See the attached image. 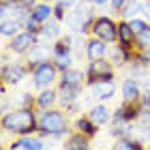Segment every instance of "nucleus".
Wrapping results in <instances>:
<instances>
[{
	"label": "nucleus",
	"instance_id": "f257e3e1",
	"mask_svg": "<svg viewBox=\"0 0 150 150\" xmlns=\"http://www.w3.org/2000/svg\"><path fill=\"white\" fill-rule=\"evenodd\" d=\"M2 129L6 133H15V135H30L32 131L39 129L37 114L32 112V107L13 110L2 116Z\"/></svg>",
	"mask_w": 150,
	"mask_h": 150
},
{
	"label": "nucleus",
	"instance_id": "f03ea898",
	"mask_svg": "<svg viewBox=\"0 0 150 150\" xmlns=\"http://www.w3.org/2000/svg\"><path fill=\"white\" fill-rule=\"evenodd\" d=\"M67 127H69V120L58 110H43L39 114V131H41V135H54L56 139H60L67 133Z\"/></svg>",
	"mask_w": 150,
	"mask_h": 150
},
{
	"label": "nucleus",
	"instance_id": "7ed1b4c3",
	"mask_svg": "<svg viewBox=\"0 0 150 150\" xmlns=\"http://www.w3.org/2000/svg\"><path fill=\"white\" fill-rule=\"evenodd\" d=\"M32 79H35V86L37 88L45 90V88H50L54 81L58 79V67L54 62H50V60L39 62L35 67V71H32Z\"/></svg>",
	"mask_w": 150,
	"mask_h": 150
},
{
	"label": "nucleus",
	"instance_id": "20e7f679",
	"mask_svg": "<svg viewBox=\"0 0 150 150\" xmlns=\"http://www.w3.org/2000/svg\"><path fill=\"white\" fill-rule=\"evenodd\" d=\"M92 35L105 43H118V24L112 17H97L92 24Z\"/></svg>",
	"mask_w": 150,
	"mask_h": 150
},
{
	"label": "nucleus",
	"instance_id": "39448f33",
	"mask_svg": "<svg viewBox=\"0 0 150 150\" xmlns=\"http://www.w3.org/2000/svg\"><path fill=\"white\" fill-rule=\"evenodd\" d=\"M86 79H88V86L94 84L99 79H114V67H112V60H92L88 64V71H86Z\"/></svg>",
	"mask_w": 150,
	"mask_h": 150
},
{
	"label": "nucleus",
	"instance_id": "423d86ee",
	"mask_svg": "<svg viewBox=\"0 0 150 150\" xmlns=\"http://www.w3.org/2000/svg\"><path fill=\"white\" fill-rule=\"evenodd\" d=\"M37 41H39L37 35L24 30V32H19V35H15L9 41V52L11 54H26V52H30L32 47L37 45Z\"/></svg>",
	"mask_w": 150,
	"mask_h": 150
},
{
	"label": "nucleus",
	"instance_id": "0eeeda50",
	"mask_svg": "<svg viewBox=\"0 0 150 150\" xmlns=\"http://www.w3.org/2000/svg\"><path fill=\"white\" fill-rule=\"evenodd\" d=\"M26 73H28V69L22 64V62H4L2 64V79L4 84H19Z\"/></svg>",
	"mask_w": 150,
	"mask_h": 150
},
{
	"label": "nucleus",
	"instance_id": "6e6552de",
	"mask_svg": "<svg viewBox=\"0 0 150 150\" xmlns=\"http://www.w3.org/2000/svg\"><path fill=\"white\" fill-rule=\"evenodd\" d=\"M90 90H92L94 99L107 101L116 94V84H114V79H99V81H94V84H90Z\"/></svg>",
	"mask_w": 150,
	"mask_h": 150
},
{
	"label": "nucleus",
	"instance_id": "1a4fd4ad",
	"mask_svg": "<svg viewBox=\"0 0 150 150\" xmlns=\"http://www.w3.org/2000/svg\"><path fill=\"white\" fill-rule=\"evenodd\" d=\"M107 52H110V47H107L105 41H101L97 37H92L90 41H86V56L88 60H101V58H105L107 56Z\"/></svg>",
	"mask_w": 150,
	"mask_h": 150
},
{
	"label": "nucleus",
	"instance_id": "9d476101",
	"mask_svg": "<svg viewBox=\"0 0 150 150\" xmlns=\"http://www.w3.org/2000/svg\"><path fill=\"white\" fill-rule=\"evenodd\" d=\"M107 56H110V60H112V62H116V64L131 62V47H129V45H122V43H118V45L110 47Z\"/></svg>",
	"mask_w": 150,
	"mask_h": 150
},
{
	"label": "nucleus",
	"instance_id": "9b49d317",
	"mask_svg": "<svg viewBox=\"0 0 150 150\" xmlns=\"http://www.w3.org/2000/svg\"><path fill=\"white\" fill-rule=\"evenodd\" d=\"M84 73H81L79 69H67V71H62V75H60V84L62 86H73V88H81L84 86Z\"/></svg>",
	"mask_w": 150,
	"mask_h": 150
},
{
	"label": "nucleus",
	"instance_id": "f8f14e48",
	"mask_svg": "<svg viewBox=\"0 0 150 150\" xmlns=\"http://www.w3.org/2000/svg\"><path fill=\"white\" fill-rule=\"evenodd\" d=\"M135 39H137V35L133 32L131 24H129V19H122V22H118V43L131 47V45L135 43Z\"/></svg>",
	"mask_w": 150,
	"mask_h": 150
},
{
	"label": "nucleus",
	"instance_id": "ddd939ff",
	"mask_svg": "<svg viewBox=\"0 0 150 150\" xmlns=\"http://www.w3.org/2000/svg\"><path fill=\"white\" fill-rule=\"evenodd\" d=\"M30 15L35 17L39 24H45L47 19H52V17H54V4H50V2H39V4L32 6Z\"/></svg>",
	"mask_w": 150,
	"mask_h": 150
},
{
	"label": "nucleus",
	"instance_id": "4468645a",
	"mask_svg": "<svg viewBox=\"0 0 150 150\" xmlns=\"http://www.w3.org/2000/svg\"><path fill=\"white\" fill-rule=\"evenodd\" d=\"M122 90V99L125 101H139L142 99V90H139V84L135 79H125L120 86Z\"/></svg>",
	"mask_w": 150,
	"mask_h": 150
},
{
	"label": "nucleus",
	"instance_id": "2eb2a0df",
	"mask_svg": "<svg viewBox=\"0 0 150 150\" xmlns=\"http://www.w3.org/2000/svg\"><path fill=\"white\" fill-rule=\"evenodd\" d=\"M43 139L39 137H30V135H22V139H17L11 146V150H43Z\"/></svg>",
	"mask_w": 150,
	"mask_h": 150
},
{
	"label": "nucleus",
	"instance_id": "dca6fc26",
	"mask_svg": "<svg viewBox=\"0 0 150 150\" xmlns=\"http://www.w3.org/2000/svg\"><path fill=\"white\" fill-rule=\"evenodd\" d=\"M77 94H79V88H73V86H62L60 84V90H58V101L62 103L64 107H73L75 101H77Z\"/></svg>",
	"mask_w": 150,
	"mask_h": 150
},
{
	"label": "nucleus",
	"instance_id": "f3484780",
	"mask_svg": "<svg viewBox=\"0 0 150 150\" xmlns=\"http://www.w3.org/2000/svg\"><path fill=\"white\" fill-rule=\"evenodd\" d=\"M50 54H54L52 47L37 41V45L30 50V62H45V60H50Z\"/></svg>",
	"mask_w": 150,
	"mask_h": 150
},
{
	"label": "nucleus",
	"instance_id": "a211bd4d",
	"mask_svg": "<svg viewBox=\"0 0 150 150\" xmlns=\"http://www.w3.org/2000/svg\"><path fill=\"white\" fill-rule=\"evenodd\" d=\"M90 120L94 122V125H107V122L112 120V114H110V110H107L105 105H94V107H90Z\"/></svg>",
	"mask_w": 150,
	"mask_h": 150
},
{
	"label": "nucleus",
	"instance_id": "6ab92c4d",
	"mask_svg": "<svg viewBox=\"0 0 150 150\" xmlns=\"http://www.w3.org/2000/svg\"><path fill=\"white\" fill-rule=\"evenodd\" d=\"M144 11V0H127V4L120 9V15L125 19H133Z\"/></svg>",
	"mask_w": 150,
	"mask_h": 150
},
{
	"label": "nucleus",
	"instance_id": "aec40b11",
	"mask_svg": "<svg viewBox=\"0 0 150 150\" xmlns=\"http://www.w3.org/2000/svg\"><path fill=\"white\" fill-rule=\"evenodd\" d=\"M88 148H90V144H88V135H84V133L71 135V137L67 139V144H64V150H88Z\"/></svg>",
	"mask_w": 150,
	"mask_h": 150
},
{
	"label": "nucleus",
	"instance_id": "412c9836",
	"mask_svg": "<svg viewBox=\"0 0 150 150\" xmlns=\"http://www.w3.org/2000/svg\"><path fill=\"white\" fill-rule=\"evenodd\" d=\"M56 101H58V92L52 90V88H45V90H41V94L37 97V105L41 110H50Z\"/></svg>",
	"mask_w": 150,
	"mask_h": 150
},
{
	"label": "nucleus",
	"instance_id": "4be33fe9",
	"mask_svg": "<svg viewBox=\"0 0 150 150\" xmlns=\"http://www.w3.org/2000/svg\"><path fill=\"white\" fill-rule=\"evenodd\" d=\"M41 37H45V39H60V19L56 17H52V19H47V22L43 24V30H41Z\"/></svg>",
	"mask_w": 150,
	"mask_h": 150
},
{
	"label": "nucleus",
	"instance_id": "5701e85b",
	"mask_svg": "<svg viewBox=\"0 0 150 150\" xmlns=\"http://www.w3.org/2000/svg\"><path fill=\"white\" fill-rule=\"evenodd\" d=\"M22 28H24L22 22H15V19H2V24H0V32L6 39H13L15 35H19Z\"/></svg>",
	"mask_w": 150,
	"mask_h": 150
},
{
	"label": "nucleus",
	"instance_id": "b1692460",
	"mask_svg": "<svg viewBox=\"0 0 150 150\" xmlns=\"http://www.w3.org/2000/svg\"><path fill=\"white\" fill-rule=\"evenodd\" d=\"M97 127H99V125H94V122L90 120V116H88V118H77V122H75V129H77L79 133L88 135V137L97 135Z\"/></svg>",
	"mask_w": 150,
	"mask_h": 150
},
{
	"label": "nucleus",
	"instance_id": "393cba45",
	"mask_svg": "<svg viewBox=\"0 0 150 150\" xmlns=\"http://www.w3.org/2000/svg\"><path fill=\"white\" fill-rule=\"evenodd\" d=\"M112 150H142V142L139 139H129V137H120L114 144Z\"/></svg>",
	"mask_w": 150,
	"mask_h": 150
},
{
	"label": "nucleus",
	"instance_id": "a878e982",
	"mask_svg": "<svg viewBox=\"0 0 150 150\" xmlns=\"http://www.w3.org/2000/svg\"><path fill=\"white\" fill-rule=\"evenodd\" d=\"M54 64L58 67V71H67L73 64V54H64V56H54Z\"/></svg>",
	"mask_w": 150,
	"mask_h": 150
},
{
	"label": "nucleus",
	"instance_id": "bb28decb",
	"mask_svg": "<svg viewBox=\"0 0 150 150\" xmlns=\"http://www.w3.org/2000/svg\"><path fill=\"white\" fill-rule=\"evenodd\" d=\"M129 24H131V28L135 35H142V32H146L150 28V24L146 22V19H139V17H133V19H129Z\"/></svg>",
	"mask_w": 150,
	"mask_h": 150
},
{
	"label": "nucleus",
	"instance_id": "cd10ccee",
	"mask_svg": "<svg viewBox=\"0 0 150 150\" xmlns=\"http://www.w3.org/2000/svg\"><path fill=\"white\" fill-rule=\"evenodd\" d=\"M135 43H137L139 50H150V28H148L146 32H142V35H137Z\"/></svg>",
	"mask_w": 150,
	"mask_h": 150
},
{
	"label": "nucleus",
	"instance_id": "c85d7f7f",
	"mask_svg": "<svg viewBox=\"0 0 150 150\" xmlns=\"http://www.w3.org/2000/svg\"><path fill=\"white\" fill-rule=\"evenodd\" d=\"M142 107H144V110H150V90H146L144 94H142Z\"/></svg>",
	"mask_w": 150,
	"mask_h": 150
},
{
	"label": "nucleus",
	"instance_id": "c756f323",
	"mask_svg": "<svg viewBox=\"0 0 150 150\" xmlns=\"http://www.w3.org/2000/svg\"><path fill=\"white\" fill-rule=\"evenodd\" d=\"M110 4H112V9H114L116 13H120V9L127 4V0H110Z\"/></svg>",
	"mask_w": 150,
	"mask_h": 150
},
{
	"label": "nucleus",
	"instance_id": "7c9ffc66",
	"mask_svg": "<svg viewBox=\"0 0 150 150\" xmlns=\"http://www.w3.org/2000/svg\"><path fill=\"white\" fill-rule=\"evenodd\" d=\"M142 13H144L146 22H150V0H144V11H142Z\"/></svg>",
	"mask_w": 150,
	"mask_h": 150
},
{
	"label": "nucleus",
	"instance_id": "2f4dec72",
	"mask_svg": "<svg viewBox=\"0 0 150 150\" xmlns=\"http://www.w3.org/2000/svg\"><path fill=\"white\" fill-rule=\"evenodd\" d=\"M22 97H24V99H22V107H30V105H32V97H30L28 92L22 94Z\"/></svg>",
	"mask_w": 150,
	"mask_h": 150
},
{
	"label": "nucleus",
	"instance_id": "473e14b6",
	"mask_svg": "<svg viewBox=\"0 0 150 150\" xmlns=\"http://www.w3.org/2000/svg\"><path fill=\"white\" fill-rule=\"evenodd\" d=\"M19 2H24L26 6H30V9H32L35 4H39V0H19Z\"/></svg>",
	"mask_w": 150,
	"mask_h": 150
},
{
	"label": "nucleus",
	"instance_id": "72a5a7b5",
	"mask_svg": "<svg viewBox=\"0 0 150 150\" xmlns=\"http://www.w3.org/2000/svg\"><path fill=\"white\" fill-rule=\"evenodd\" d=\"M90 2L94 4V6H103V4H107L110 0H90Z\"/></svg>",
	"mask_w": 150,
	"mask_h": 150
}]
</instances>
